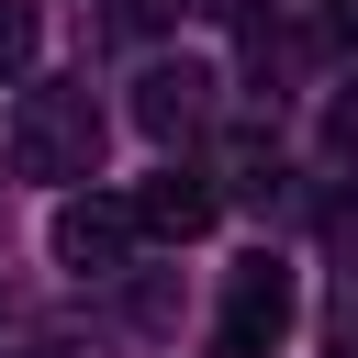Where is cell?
Segmentation results:
<instances>
[{"label": "cell", "instance_id": "6da1fadb", "mask_svg": "<svg viewBox=\"0 0 358 358\" xmlns=\"http://www.w3.org/2000/svg\"><path fill=\"white\" fill-rule=\"evenodd\" d=\"M11 168L22 179H90L101 168V101L78 78H34L11 101Z\"/></svg>", "mask_w": 358, "mask_h": 358}, {"label": "cell", "instance_id": "7a4b0ae2", "mask_svg": "<svg viewBox=\"0 0 358 358\" xmlns=\"http://www.w3.org/2000/svg\"><path fill=\"white\" fill-rule=\"evenodd\" d=\"M291 324H302L291 268H280V257H246V268H235V291H224V358H280V347H291Z\"/></svg>", "mask_w": 358, "mask_h": 358}, {"label": "cell", "instance_id": "3957f363", "mask_svg": "<svg viewBox=\"0 0 358 358\" xmlns=\"http://www.w3.org/2000/svg\"><path fill=\"white\" fill-rule=\"evenodd\" d=\"M45 246H56V268L112 280V268L134 257V201H112V190H67V201H56V224H45Z\"/></svg>", "mask_w": 358, "mask_h": 358}, {"label": "cell", "instance_id": "277c9868", "mask_svg": "<svg viewBox=\"0 0 358 358\" xmlns=\"http://www.w3.org/2000/svg\"><path fill=\"white\" fill-rule=\"evenodd\" d=\"M134 123H145L157 145L201 134V123H213V67H190V56H157V67L134 78Z\"/></svg>", "mask_w": 358, "mask_h": 358}, {"label": "cell", "instance_id": "5b68a950", "mask_svg": "<svg viewBox=\"0 0 358 358\" xmlns=\"http://www.w3.org/2000/svg\"><path fill=\"white\" fill-rule=\"evenodd\" d=\"M213 213H224V190L201 179V168H157L145 190H134V235H157V246H190V235H213Z\"/></svg>", "mask_w": 358, "mask_h": 358}, {"label": "cell", "instance_id": "8992f818", "mask_svg": "<svg viewBox=\"0 0 358 358\" xmlns=\"http://www.w3.org/2000/svg\"><path fill=\"white\" fill-rule=\"evenodd\" d=\"M224 190L268 201V190H280V145H268V134H235V145H224Z\"/></svg>", "mask_w": 358, "mask_h": 358}, {"label": "cell", "instance_id": "52a82bcc", "mask_svg": "<svg viewBox=\"0 0 358 358\" xmlns=\"http://www.w3.org/2000/svg\"><path fill=\"white\" fill-rule=\"evenodd\" d=\"M34 34H45V11H34V0H0V78L34 67Z\"/></svg>", "mask_w": 358, "mask_h": 358}, {"label": "cell", "instance_id": "ba28073f", "mask_svg": "<svg viewBox=\"0 0 358 358\" xmlns=\"http://www.w3.org/2000/svg\"><path fill=\"white\" fill-rule=\"evenodd\" d=\"M123 11H134V22H168V11H179V0H123Z\"/></svg>", "mask_w": 358, "mask_h": 358}, {"label": "cell", "instance_id": "9c48e42d", "mask_svg": "<svg viewBox=\"0 0 358 358\" xmlns=\"http://www.w3.org/2000/svg\"><path fill=\"white\" fill-rule=\"evenodd\" d=\"M34 358H67V347H34Z\"/></svg>", "mask_w": 358, "mask_h": 358}]
</instances>
